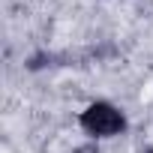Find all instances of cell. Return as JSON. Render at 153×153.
<instances>
[{
	"label": "cell",
	"mask_w": 153,
	"mask_h": 153,
	"mask_svg": "<svg viewBox=\"0 0 153 153\" xmlns=\"http://www.w3.org/2000/svg\"><path fill=\"white\" fill-rule=\"evenodd\" d=\"M78 126L87 138L96 141H108V138H120L129 129V117L120 105L108 102V99H93L81 108L78 114Z\"/></svg>",
	"instance_id": "cell-1"
},
{
	"label": "cell",
	"mask_w": 153,
	"mask_h": 153,
	"mask_svg": "<svg viewBox=\"0 0 153 153\" xmlns=\"http://www.w3.org/2000/svg\"><path fill=\"white\" fill-rule=\"evenodd\" d=\"M147 153H153V147H150V150H147Z\"/></svg>",
	"instance_id": "cell-2"
}]
</instances>
